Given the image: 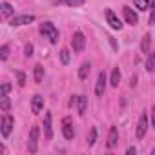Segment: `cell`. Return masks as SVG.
Wrapping results in <instances>:
<instances>
[{
    "instance_id": "obj_24",
    "label": "cell",
    "mask_w": 155,
    "mask_h": 155,
    "mask_svg": "<svg viewBox=\"0 0 155 155\" xmlns=\"http://www.w3.org/2000/svg\"><path fill=\"white\" fill-rule=\"evenodd\" d=\"M8 57H9V46H8V44H4L2 48H0V58L6 60Z\"/></svg>"
},
{
    "instance_id": "obj_28",
    "label": "cell",
    "mask_w": 155,
    "mask_h": 155,
    "mask_svg": "<svg viewBox=\"0 0 155 155\" xmlns=\"http://www.w3.org/2000/svg\"><path fill=\"white\" fill-rule=\"evenodd\" d=\"M150 24H155V0H151V17H150Z\"/></svg>"
},
{
    "instance_id": "obj_8",
    "label": "cell",
    "mask_w": 155,
    "mask_h": 155,
    "mask_svg": "<svg viewBox=\"0 0 155 155\" xmlns=\"http://www.w3.org/2000/svg\"><path fill=\"white\" fill-rule=\"evenodd\" d=\"M104 90H106V73L101 71L99 77H97V86H95V93H97V97H102V95H104Z\"/></svg>"
},
{
    "instance_id": "obj_22",
    "label": "cell",
    "mask_w": 155,
    "mask_h": 155,
    "mask_svg": "<svg viewBox=\"0 0 155 155\" xmlns=\"http://www.w3.org/2000/svg\"><path fill=\"white\" fill-rule=\"evenodd\" d=\"M133 2H135V8L140 9V11L150 9V0H133Z\"/></svg>"
},
{
    "instance_id": "obj_31",
    "label": "cell",
    "mask_w": 155,
    "mask_h": 155,
    "mask_svg": "<svg viewBox=\"0 0 155 155\" xmlns=\"http://www.w3.org/2000/svg\"><path fill=\"white\" fill-rule=\"evenodd\" d=\"M9 90H11V86L6 82V84H2V93H9Z\"/></svg>"
},
{
    "instance_id": "obj_1",
    "label": "cell",
    "mask_w": 155,
    "mask_h": 155,
    "mask_svg": "<svg viewBox=\"0 0 155 155\" xmlns=\"http://www.w3.org/2000/svg\"><path fill=\"white\" fill-rule=\"evenodd\" d=\"M40 33H42L44 38H48L51 44H57V42H58V29L55 28V24H51V22H42V24H40Z\"/></svg>"
},
{
    "instance_id": "obj_12",
    "label": "cell",
    "mask_w": 155,
    "mask_h": 155,
    "mask_svg": "<svg viewBox=\"0 0 155 155\" xmlns=\"http://www.w3.org/2000/svg\"><path fill=\"white\" fill-rule=\"evenodd\" d=\"M42 108H44V97H42V95H35V97L31 99V111L37 115V113L42 111Z\"/></svg>"
},
{
    "instance_id": "obj_7",
    "label": "cell",
    "mask_w": 155,
    "mask_h": 155,
    "mask_svg": "<svg viewBox=\"0 0 155 155\" xmlns=\"http://www.w3.org/2000/svg\"><path fill=\"white\" fill-rule=\"evenodd\" d=\"M122 15H124L126 22H128L130 26H135V24L139 22V17H137V13H135L131 8H128V6H124V8H122Z\"/></svg>"
},
{
    "instance_id": "obj_30",
    "label": "cell",
    "mask_w": 155,
    "mask_h": 155,
    "mask_svg": "<svg viewBox=\"0 0 155 155\" xmlns=\"http://www.w3.org/2000/svg\"><path fill=\"white\" fill-rule=\"evenodd\" d=\"M135 153H137V148L135 146H131V148L126 150V155H135Z\"/></svg>"
},
{
    "instance_id": "obj_27",
    "label": "cell",
    "mask_w": 155,
    "mask_h": 155,
    "mask_svg": "<svg viewBox=\"0 0 155 155\" xmlns=\"http://www.w3.org/2000/svg\"><path fill=\"white\" fill-rule=\"evenodd\" d=\"M15 75H17V81H18V86H24V84H26V75H24L22 71H15Z\"/></svg>"
},
{
    "instance_id": "obj_15",
    "label": "cell",
    "mask_w": 155,
    "mask_h": 155,
    "mask_svg": "<svg viewBox=\"0 0 155 155\" xmlns=\"http://www.w3.org/2000/svg\"><path fill=\"white\" fill-rule=\"evenodd\" d=\"M90 69H91V64L90 62H84L81 68H79V79H88V75H90Z\"/></svg>"
},
{
    "instance_id": "obj_23",
    "label": "cell",
    "mask_w": 155,
    "mask_h": 155,
    "mask_svg": "<svg viewBox=\"0 0 155 155\" xmlns=\"http://www.w3.org/2000/svg\"><path fill=\"white\" fill-rule=\"evenodd\" d=\"M86 140H88V146H93V144H95V140H97V128H95V126L90 130V133H88V139H86Z\"/></svg>"
},
{
    "instance_id": "obj_21",
    "label": "cell",
    "mask_w": 155,
    "mask_h": 155,
    "mask_svg": "<svg viewBox=\"0 0 155 155\" xmlns=\"http://www.w3.org/2000/svg\"><path fill=\"white\" fill-rule=\"evenodd\" d=\"M42 79H44V68L42 64H37L35 66V82H42Z\"/></svg>"
},
{
    "instance_id": "obj_9",
    "label": "cell",
    "mask_w": 155,
    "mask_h": 155,
    "mask_svg": "<svg viewBox=\"0 0 155 155\" xmlns=\"http://www.w3.org/2000/svg\"><path fill=\"white\" fill-rule=\"evenodd\" d=\"M146 130H148V117H146V113H142L139 119V124H137V139H142L146 135Z\"/></svg>"
},
{
    "instance_id": "obj_2",
    "label": "cell",
    "mask_w": 155,
    "mask_h": 155,
    "mask_svg": "<svg viewBox=\"0 0 155 155\" xmlns=\"http://www.w3.org/2000/svg\"><path fill=\"white\" fill-rule=\"evenodd\" d=\"M71 48H73L75 53H81V51L86 48V38H84V35H82L81 31H77V33L73 35V38H71Z\"/></svg>"
},
{
    "instance_id": "obj_14",
    "label": "cell",
    "mask_w": 155,
    "mask_h": 155,
    "mask_svg": "<svg viewBox=\"0 0 155 155\" xmlns=\"http://www.w3.org/2000/svg\"><path fill=\"white\" fill-rule=\"evenodd\" d=\"M86 108H88V97L79 95V101H77V110H79V113H81V115H84Z\"/></svg>"
},
{
    "instance_id": "obj_4",
    "label": "cell",
    "mask_w": 155,
    "mask_h": 155,
    "mask_svg": "<svg viewBox=\"0 0 155 155\" xmlns=\"http://www.w3.org/2000/svg\"><path fill=\"white\" fill-rule=\"evenodd\" d=\"M13 124H15L13 117H11L9 113H6V115L2 117V135H4V139L9 137V133H11V130H13Z\"/></svg>"
},
{
    "instance_id": "obj_10",
    "label": "cell",
    "mask_w": 155,
    "mask_h": 155,
    "mask_svg": "<svg viewBox=\"0 0 155 155\" xmlns=\"http://www.w3.org/2000/svg\"><path fill=\"white\" fill-rule=\"evenodd\" d=\"M62 133H64L66 139H73L75 137V130L71 126V119L69 117H64V120H62Z\"/></svg>"
},
{
    "instance_id": "obj_29",
    "label": "cell",
    "mask_w": 155,
    "mask_h": 155,
    "mask_svg": "<svg viewBox=\"0 0 155 155\" xmlns=\"http://www.w3.org/2000/svg\"><path fill=\"white\" fill-rule=\"evenodd\" d=\"M31 55H33V46L28 44V46H26V57H31Z\"/></svg>"
},
{
    "instance_id": "obj_33",
    "label": "cell",
    "mask_w": 155,
    "mask_h": 155,
    "mask_svg": "<svg viewBox=\"0 0 155 155\" xmlns=\"http://www.w3.org/2000/svg\"><path fill=\"white\" fill-rule=\"evenodd\" d=\"M151 126L155 128V108L151 110Z\"/></svg>"
},
{
    "instance_id": "obj_17",
    "label": "cell",
    "mask_w": 155,
    "mask_h": 155,
    "mask_svg": "<svg viewBox=\"0 0 155 155\" xmlns=\"http://www.w3.org/2000/svg\"><path fill=\"white\" fill-rule=\"evenodd\" d=\"M0 108H2V111H9L11 104H9V97H8V93H0Z\"/></svg>"
},
{
    "instance_id": "obj_13",
    "label": "cell",
    "mask_w": 155,
    "mask_h": 155,
    "mask_svg": "<svg viewBox=\"0 0 155 155\" xmlns=\"http://www.w3.org/2000/svg\"><path fill=\"white\" fill-rule=\"evenodd\" d=\"M44 135H46L48 140L53 139V126H51V113H49V111H48L46 117H44Z\"/></svg>"
},
{
    "instance_id": "obj_18",
    "label": "cell",
    "mask_w": 155,
    "mask_h": 155,
    "mask_svg": "<svg viewBox=\"0 0 155 155\" xmlns=\"http://www.w3.org/2000/svg\"><path fill=\"white\" fill-rule=\"evenodd\" d=\"M0 8H2V18H9V17L15 13V9H13L11 4H8V2H2V6H0Z\"/></svg>"
},
{
    "instance_id": "obj_5",
    "label": "cell",
    "mask_w": 155,
    "mask_h": 155,
    "mask_svg": "<svg viewBox=\"0 0 155 155\" xmlns=\"http://www.w3.org/2000/svg\"><path fill=\"white\" fill-rule=\"evenodd\" d=\"M35 20V17L33 15H18V17H13L11 20H9V24L13 26V28H17V26H24V24H31Z\"/></svg>"
},
{
    "instance_id": "obj_32",
    "label": "cell",
    "mask_w": 155,
    "mask_h": 155,
    "mask_svg": "<svg viewBox=\"0 0 155 155\" xmlns=\"http://www.w3.org/2000/svg\"><path fill=\"white\" fill-rule=\"evenodd\" d=\"M77 101H79V95H77V97H71V99H69V106H77Z\"/></svg>"
},
{
    "instance_id": "obj_25",
    "label": "cell",
    "mask_w": 155,
    "mask_h": 155,
    "mask_svg": "<svg viewBox=\"0 0 155 155\" xmlns=\"http://www.w3.org/2000/svg\"><path fill=\"white\" fill-rule=\"evenodd\" d=\"M69 58H71V57H69V51H68V49H62V51H60V60H62V64H69Z\"/></svg>"
},
{
    "instance_id": "obj_3",
    "label": "cell",
    "mask_w": 155,
    "mask_h": 155,
    "mask_svg": "<svg viewBox=\"0 0 155 155\" xmlns=\"http://www.w3.org/2000/svg\"><path fill=\"white\" fill-rule=\"evenodd\" d=\"M37 144H38V126H33L29 131V140H28L29 153H37Z\"/></svg>"
},
{
    "instance_id": "obj_20",
    "label": "cell",
    "mask_w": 155,
    "mask_h": 155,
    "mask_svg": "<svg viewBox=\"0 0 155 155\" xmlns=\"http://www.w3.org/2000/svg\"><path fill=\"white\" fill-rule=\"evenodd\" d=\"M146 69L148 71H155V51H151L148 55V60H146Z\"/></svg>"
},
{
    "instance_id": "obj_19",
    "label": "cell",
    "mask_w": 155,
    "mask_h": 155,
    "mask_svg": "<svg viewBox=\"0 0 155 155\" xmlns=\"http://www.w3.org/2000/svg\"><path fill=\"white\" fill-rule=\"evenodd\" d=\"M150 46H151V37L146 35V37L142 38V42H140V49H142V53H150Z\"/></svg>"
},
{
    "instance_id": "obj_16",
    "label": "cell",
    "mask_w": 155,
    "mask_h": 155,
    "mask_svg": "<svg viewBox=\"0 0 155 155\" xmlns=\"http://www.w3.org/2000/svg\"><path fill=\"white\" fill-rule=\"evenodd\" d=\"M119 82H120V69H119V68H113V71H111V79H110V84H111L113 88H117V86H119Z\"/></svg>"
},
{
    "instance_id": "obj_6",
    "label": "cell",
    "mask_w": 155,
    "mask_h": 155,
    "mask_svg": "<svg viewBox=\"0 0 155 155\" xmlns=\"http://www.w3.org/2000/svg\"><path fill=\"white\" fill-rule=\"evenodd\" d=\"M106 20H108V24H110L113 29H117V31L122 28V22H120V18H119V17H117V15H115L111 9H106Z\"/></svg>"
},
{
    "instance_id": "obj_11",
    "label": "cell",
    "mask_w": 155,
    "mask_h": 155,
    "mask_svg": "<svg viewBox=\"0 0 155 155\" xmlns=\"http://www.w3.org/2000/svg\"><path fill=\"white\" fill-rule=\"evenodd\" d=\"M117 142H119V131H117L115 126H111V128H110V133H108V142H106V146H108L110 150H113V148L117 146Z\"/></svg>"
},
{
    "instance_id": "obj_26",
    "label": "cell",
    "mask_w": 155,
    "mask_h": 155,
    "mask_svg": "<svg viewBox=\"0 0 155 155\" xmlns=\"http://www.w3.org/2000/svg\"><path fill=\"white\" fill-rule=\"evenodd\" d=\"M64 2H66L69 8H77V6H82L86 0H64Z\"/></svg>"
}]
</instances>
